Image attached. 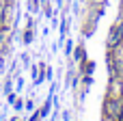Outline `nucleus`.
Instances as JSON below:
<instances>
[{"instance_id": "f257e3e1", "label": "nucleus", "mask_w": 123, "mask_h": 121, "mask_svg": "<svg viewBox=\"0 0 123 121\" xmlns=\"http://www.w3.org/2000/svg\"><path fill=\"white\" fill-rule=\"evenodd\" d=\"M121 43H123V37H121Z\"/></svg>"}]
</instances>
